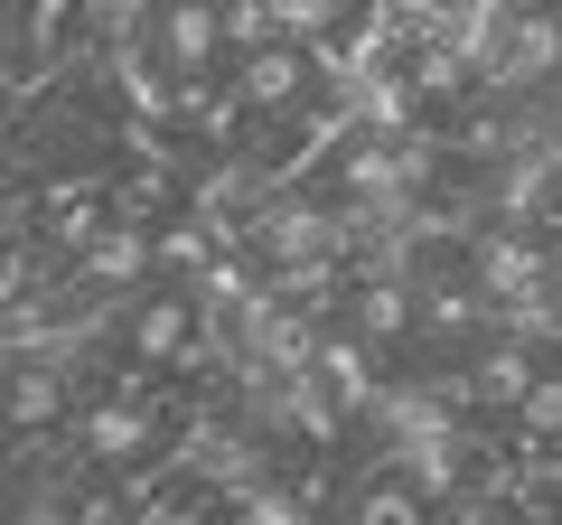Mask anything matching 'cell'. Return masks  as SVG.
<instances>
[{
  "label": "cell",
  "mask_w": 562,
  "mask_h": 525,
  "mask_svg": "<svg viewBox=\"0 0 562 525\" xmlns=\"http://www.w3.org/2000/svg\"><path fill=\"white\" fill-rule=\"evenodd\" d=\"M441 516L450 506L431 498L403 460H384V450H366V469L347 479V498H338V525H441Z\"/></svg>",
  "instance_id": "cell-1"
}]
</instances>
